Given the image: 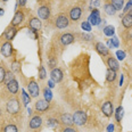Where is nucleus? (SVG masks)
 <instances>
[{"instance_id": "423d86ee", "label": "nucleus", "mask_w": 132, "mask_h": 132, "mask_svg": "<svg viewBox=\"0 0 132 132\" xmlns=\"http://www.w3.org/2000/svg\"><path fill=\"white\" fill-rule=\"evenodd\" d=\"M68 24H70V21H68L67 16L59 15L58 17H57V20H56V26L58 27V29H65V27L68 26Z\"/></svg>"}, {"instance_id": "4c0bfd02", "label": "nucleus", "mask_w": 132, "mask_h": 132, "mask_svg": "<svg viewBox=\"0 0 132 132\" xmlns=\"http://www.w3.org/2000/svg\"><path fill=\"white\" fill-rule=\"evenodd\" d=\"M63 132H76V130L73 128H71V126H66V128H64Z\"/></svg>"}, {"instance_id": "8fccbe9b", "label": "nucleus", "mask_w": 132, "mask_h": 132, "mask_svg": "<svg viewBox=\"0 0 132 132\" xmlns=\"http://www.w3.org/2000/svg\"><path fill=\"white\" fill-rule=\"evenodd\" d=\"M0 51H1V49H0Z\"/></svg>"}, {"instance_id": "9d476101", "label": "nucleus", "mask_w": 132, "mask_h": 132, "mask_svg": "<svg viewBox=\"0 0 132 132\" xmlns=\"http://www.w3.org/2000/svg\"><path fill=\"white\" fill-rule=\"evenodd\" d=\"M81 15H82V9L80 7H74L70 12V17H71V20L74 21V22L79 21L80 17H81Z\"/></svg>"}, {"instance_id": "aec40b11", "label": "nucleus", "mask_w": 132, "mask_h": 132, "mask_svg": "<svg viewBox=\"0 0 132 132\" xmlns=\"http://www.w3.org/2000/svg\"><path fill=\"white\" fill-rule=\"evenodd\" d=\"M107 65H108L109 70H113V71H119L120 68V65H119V62H117L115 58H113V57H109L108 59H107Z\"/></svg>"}, {"instance_id": "393cba45", "label": "nucleus", "mask_w": 132, "mask_h": 132, "mask_svg": "<svg viewBox=\"0 0 132 132\" xmlns=\"http://www.w3.org/2000/svg\"><path fill=\"white\" fill-rule=\"evenodd\" d=\"M114 32H115V29H114V26H112V25H107L105 29H104V33H105V35H107V37H113Z\"/></svg>"}, {"instance_id": "6ab92c4d", "label": "nucleus", "mask_w": 132, "mask_h": 132, "mask_svg": "<svg viewBox=\"0 0 132 132\" xmlns=\"http://www.w3.org/2000/svg\"><path fill=\"white\" fill-rule=\"evenodd\" d=\"M42 125V119L40 116H34L30 121V128L31 129H39Z\"/></svg>"}, {"instance_id": "4468645a", "label": "nucleus", "mask_w": 132, "mask_h": 132, "mask_svg": "<svg viewBox=\"0 0 132 132\" xmlns=\"http://www.w3.org/2000/svg\"><path fill=\"white\" fill-rule=\"evenodd\" d=\"M16 33H17V30H16V27L12 25V26L7 27V30L5 31L4 35H5V38H6L8 41H10V40H13L14 38H15Z\"/></svg>"}, {"instance_id": "58836bf2", "label": "nucleus", "mask_w": 132, "mask_h": 132, "mask_svg": "<svg viewBox=\"0 0 132 132\" xmlns=\"http://www.w3.org/2000/svg\"><path fill=\"white\" fill-rule=\"evenodd\" d=\"M56 64H57V62H56V60H55L54 58H51L50 60H49V65H50L51 68H54L55 66H56Z\"/></svg>"}, {"instance_id": "37998d69", "label": "nucleus", "mask_w": 132, "mask_h": 132, "mask_svg": "<svg viewBox=\"0 0 132 132\" xmlns=\"http://www.w3.org/2000/svg\"><path fill=\"white\" fill-rule=\"evenodd\" d=\"M54 86H55V84H54V81H53V80L48 82V87H49V88H54Z\"/></svg>"}, {"instance_id": "20e7f679", "label": "nucleus", "mask_w": 132, "mask_h": 132, "mask_svg": "<svg viewBox=\"0 0 132 132\" xmlns=\"http://www.w3.org/2000/svg\"><path fill=\"white\" fill-rule=\"evenodd\" d=\"M27 90H29V92H30V96H31V97H34V98L38 97L40 93L39 86H38V83L35 81H33V80L27 84Z\"/></svg>"}, {"instance_id": "b1692460", "label": "nucleus", "mask_w": 132, "mask_h": 132, "mask_svg": "<svg viewBox=\"0 0 132 132\" xmlns=\"http://www.w3.org/2000/svg\"><path fill=\"white\" fill-rule=\"evenodd\" d=\"M112 5L116 10H121L124 5V0H112Z\"/></svg>"}, {"instance_id": "bb28decb", "label": "nucleus", "mask_w": 132, "mask_h": 132, "mask_svg": "<svg viewBox=\"0 0 132 132\" xmlns=\"http://www.w3.org/2000/svg\"><path fill=\"white\" fill-rule=\"evenodd\" d=\"M122 115H123V107L120 106L119 108L116 109V112H115V117H116L117 122H121V120H122Z\"/></svg>"}, {"instance_id": "1a4fd4ad", "label": "nucleus", "mask_w": 132, "mask_h": 132, "mask_svg": "<svg viewBox=\"0 0 132 132\" xmlns=\"http://www.w3.org/2000/svg\"><path fill=\"white\" fill-rule=\"evenodd\" d=\"M38 15L41 20H48L50 17V9L47 6H42L38 9Z\"/></svg>"}, {"instance_id": "9b49d317", "label": "nucleus", "mask_w": 132, "mask_h": 132, "mask_svg": "<svg viewBox=\"0 0 132 132\" xmlns=\"http://www.w3.org/2000/svg\"><path fill=\"white\" fill-rule=\"evenodd\" d=\"M60 42L64 46L71 45V43L74 42V35L72 33H65V34H63L62 37H60Z\"/></svg>"}, {"instance_id": "dca6fc26", "label": "nucleus", "mask_w": 132, "mask_h": 132, "mask_svg": "<svg viewBox=\"0 0 132 132\" xmlns=\"http://www.w3.org/2000/svg\"><path fill=\"white\" fill-rule=\"evenodd\" d=\"M60 121H62V123L66 126H71L73 124V116L71 114H68V113H66V114H63L62 116H60Z\"/></svg>"}, {"instance_id": "7c9ffc66", "label": "nucleus", "mask_w": 132, "mask_h": 132, "mask_svg": "<svg viewBox=\"0 0 132 132\" xmlns=\"http://www.w3.org/2000/svg\"><path fill=\"white\" fill-rule=\"evenodd\" d=\"M12 80H14V73L10 71V72H6V78H5V81L6 82V84L8 83V82H10Z\"/></svg>"}, {"instance_id": "2f4dec72", "label": "nucleus", "mask_w": 132, "mask_h": 132, "mask_svg": "<svg viewBox=\"0 0 132 132\" xmlns=\"http://www.w3.org/2000/svg\"><path fill=\"white\" fill-rule=\"evenodd\" d=\"M57 124H58V122L55 119H49L47 121V126H49V128H54V126H56Z\"/></svg>"}, {"instance_id": "5701e85b", "label": "nucleus", "mask_w": 132, "mask_h": 132, "mask_svg": "<svg viewBox=\"0 0 132 132\" xmlns=\"http://www.w3.org/2000/svg\"><path fill=\"white\" fill-rule=\"evenodd\" d=\"M104 9H105L107 15H109V16H113V15L116 14V9H115L114 6H113L112 4H106L105 7H104Z\"/></svg>"}, {"instance_id": "a878e982", "label": "nucleus", "mask_w": 132, "mask_h": 132, "mask_svg": "<svg viewBox=\"0 0 132 132\" xmlns=\"http://www.w3.org/2000/svg\"><path fill=\"white\" fill-rule=\"evenodd\" d=\"M4 132H18L17 126L14 124H8L4 128Z\"/></svg>"}, {"instance_id": "0eeeda50", "label": "nucleus", "mask_w": 132, "mask_h": 132, "mask_svg": "<svg viewBox=\"0 0 132 132\" xmlns=\"http://www.w3.org/2000/svg\"><path fill=\"white\" fill-rule=\"evenodd\" d=\"M49 108V101H47L46 99H40L35 103V109L38 112H46Z\"/></svg>"}, {"instance_id": "ea45409f", "label": "nucleus", "mask_w": 132, "mask_h": 132, "mask_svg": "<svg viewBox=\"0 0 132 132\" xmlns=\"http://www.w3.org/2000/svg\"><path fill=\"white\" fill-rule=\"evenodd\" d=\"M114 129H115L114 124H109L107 126V132H114Z\"/></svg>"}, {"instance_id": "09e8293b", "label": "nucleus", "mask_w": 132, "mask_h": 132, "mask_svg": "<svg viewBox=\"0 0 132 132\" xmlns=\"http://www.w3.org/2000/svg\"><path fill=\"white\" fill-rule=\"evenodd\" d=\"M4 1H8V0H4Z\"/></svg>"}, {"instance_id": "de8ad7c7", "label": "nucleus", "mask_w": 132, "mask_h": 132, "mask_svg": "<svg viewBox=\"0 0 132 132\" xmlns=\"http://www.w3.org/2000/svg\"><path fill=\"white\" fill-rule=\"evenodd\" d=\"M129 4H130L131 6H132V0H130V1H129Z\"/></svg>"}, {"instance_id": "f03ea898", "label": "nucleus", "mask_w": 132, "mask_h": 132, "mask_svg": "<svg viewBox=\"0 0 132 132\" xmlns=\"http://www.w3.org/2000/svg\"><path fill=\"white\" fill-rule=\"evenodd\" d=\"M73 122L76 125H84L87 123V114L82 111H78L73 115Z\"/></svg>"}, {"instance_id": "72a5a7b5", "label": "nucleus", "mask_w": 132, "mask_h": 132, "mask_svg": "<svg viewBox=\"0 0 132 132\" xmlns=\"http://www.w3.org/2000/svg\"><path fill=\"white\" fill-rule=\"evenodd\" d=\"M5 78H6V70L2 66H0V83L5 81Z\"/></svg>"}, {"instance_id": "412c9836", "label": "nucleus", "mask_w": 132, "mask_h": 132, "mask_svg": "<svg viewBox=\"0 0 132 132\" xmlns=\"http://www.w3.org/2000/svg\"><path fill=\"white\" fill-rule=\"evenodd\" d=\"M122 24L125 29H130V27H132V16L130 14H126V15L123 16Z\"/></svg>"}, {"instance_id": "a19ab883", "label": "nucleus", "mask_w": 132, "mask_h": 132, "mask_svg": "<svg viewBox=\"0 0 132 132\" xmlns=\"http://www.w3.org/2000/svg\"><path fill=\"white\" fill-rule=\"evenodd\" d=\"M82 38L86 40H90V39H92V35L91 34H82Z\"/></svg>"}, {"instance_id": "c03bdc74", "label": "nucleus", "mask_w": 132, "mask_h": 132, "mask_svg": "<svg viewBox=\"0 0 132 132\" xmlns=\"http://www.w3.org/2000/svg\"><path fill=\"white\" fill-rule=\"evenodd\" d=\"M107 45H108V48H113V45H112L111 40H108V42H107Z\"/></svg>"}, {"instance_id": "cd10ccee", "label": "nucleus", "mask_w": 132, "mask_h": 132, "mask_svg": "<svg viewBox=\"0 0 132 132\" xmlns=\"http://www.w3.org/2000/svg\"><path fill=\"white\" fill-rule=\"evenodd\" d=\"M43 95H45V99L47 101H50L51 99H53V93H51L49 88H46V89L43 90Z\"/></svg>"}, {"instance_id": "f8f14e48", "label": "nucleus", "mask_w": 132, "mask_h": 132, "mask_svg": "<svg viewBox=\"0 0 132 132\" xmlns=\"http://www.w3.org/2000/svg\"><path fill=\"white\" fill-rule=\"evenodd\" d=\"M96 50H97V53L99 55H101V56H108L109 55L108 48H107L103 42H97L96 43Z\"/></svg>"}, {"instance_id": "f257e3e1", "label": "nucleus", "mask_w": 132, "mask_h": 132, "mask_svg": "<svg viewBox=\"0 0 132 132\" xmlns=\"http://www.w3.org/2000/svg\"><path fill=\"white\" fill-rule=\"evenodd\" d=\"M6 108H7V112L9 113V114L15 115L20 112V103H18V100L16 98L10 99V100H8Z\"/></svg>"}, {"instance_id": "79ce46f5", "label": "nucleus", "mask_w": 132, "mask_h": 132, "mask_svg": "<svg viewBox=\"0 0 132 132\" xmlns=\"http://www.w3.org/2000/svg\"><path fill=\"white\" fill-rule=\"evenodd\" d=\"M26 1H27V0H18V4H20L21 6H25Z\"/></svg>"}, {"instance_id": "ddd939ff", "label": "nucleus", "mask_w": 132, "mask_h": 132, "mask_svg": "<svg viewBox=\"0 0 132 132\" xmlns=\"http://www.w3.org/2000/svg\"><path fill=\"white\" fill-rule=\"evenodd\" d=\"M50 76L54 82H60L63 80V72L59 68H53V71H51V73H50Z\"/></svg>"}, {"instance_id": "7ed1b4c3", "label": "nucleus", "mask_w": 132, "mask_h": 132, "mask_svg": "<svg viewBox=\"0 0 132 132\" xmlns=\"http://www.w3.org/2000/svg\"><path fill=\"white\" fill-rule=\"evenodd\" d=\"M89 23L91 25H99L101 23V18H100V13L98 9H93L91 14L89 16Z\"/></svg>"}, {"instance_id": "a211bd4d", "label": "nucleus", "mask_w": 132, "mask_h": 132, "mask_svg": "<svg viewBox=\"0 0 132 132\" xmlns=\"http://www.w3.org/2000/svg\"><path fill=\"white\" fill-rule=\"evenodd\" d=\"M41 26H42V24H41V21L39 18L33 17L30 20V27H31L33 31H39L41 29Z\"/></svg>"}, {"instance_id": "c85d7f7f", "label": "nucleus", "mask_w": 132, "mask_h": 132, "mask_svg": "<svg viewBox=\"0 0 132 132\" xmlns=\"http://www.w3.org/2000/svg\"><path fill=\"white\" fill-rule=\"evenodd\" d=\"M22 97H23L24 106H27L29 105V103H30V100H31V98H30V96L25 92V90H22Z\"/></svg>"}, {"instance_id": "e433bc0d", "label": "nucleus", "mask_w": 132, "mask_h": 132, "mask_svg": "<svg viewBox=\"0 0 132 132\" xmlns=\"http://www.w3.org/2000/svg\"><path fill=\"white\" fill-rule=\"evenodd\" d=\"M13 71H14V72H20V71H21L20 63H17V62L14 63V64H13Z\"/></svg>"}, {"instance_id": "49530a36", "label": "nucleus", "mask_w": 132, "mask_h": 132, "mask_svg": "<svg viewBox=\"0 0 132 132\" xmlns=\"http://www.w3.org/2000/svg\"><path fill=\"white\" fill-rule=\"evenodd\" d=\"M129 14H130V15L132 16V8H131V9H130V13H129Z\"/></svg>"}, {"instance_id": "f3484780", "label": "nucleus", "mask_w": 132, "mask_h": 132, "mask_svg": "<svg viewBox=\"0 0 132 132\" xmlns=\"http://www.w3.org/2000/svg\"><path fill=\"white\" fill-rule=\"evenodd\" d=\"M7 89H8V91H9L10 93H13V95L17 93V91H18V83H17V81L14 79L10 82H8V83H7Z\"/></svg>"}, {"instance_id": "2eb2a0df", "label": "nucleus", "mask_w": 132, "mask_h": 132, "mask_svg": "<svg viewBox=\"0 0 132 132\" xmlns=\"http://www.w3.org/2000/svg\"><path fill=\"white\" fill-rule=\"evenodd\" d=\"M23 21H24V14L22 12H16L15 15H14V17H13L12 25L13 26H17V25H20Z\"/></svg>"}, {"instance_id": "473e14b6", "label": "nucleus", "mask_w": 132, "mask_h": 132, "mask_svg": "<svg viewBox=\"0 0 132 132\" xmlns=\"http://www.w3.org/2000/svg\"><path fill=\"white\" fill-rule=\"evenodd\" d=\"M82 29L84 30V31H87V32H90L91 31V24L89 23V22H83V23H82Z\"/></svg>"}, {"instance_id": "a18cd8bd", "label": "nucleus", "mask_w": 132, "mask_h": 132, "mask_svg": "<svg viewBox=\"0 0 132 132\" xmlns=\"http://www.w3.org/2000/svg\"><path fill=\"white\" fill-rule=\"evenodd\" d=\"M2 14H4V10H2V9H0V15H2Z\"/></svg>"}, {"instance_id": "c756f323", "label": "nucleus", "mask_w": 132, "mask_h": 132, "mask_svg": "<svg viewBox=\"0 0 132 132\" xmlns=\"http://www.w3.org/2000/svg\"><path fill=\"white\" fill-rule=\"evenodd\" d=\"M46 75H47V72H46L45 67H43V66H40L39 67V79L40 80H45Z\"/></svg>"}, {"instance_id": "f704fd0d", "label": "nucleus", "mask_w": 132, "mask_h": 132, "mask_svg": "<svg viewBox=\"0 0 132 132\" xmlns=\"http://www.w3.org/2000/svg\"><path fill=\"white\" fill-rule=\"evenodd\" d=\"M116 56H117V58H119L120 60H123L125 58V53L124 51H122V50H117L116 51Z\"/></svg>"}, {"instance_id": "c9c22d12", "label": "nucleus", "mask_w": 132, "mask_h": 132, "mask_svg": "<svg viewBox=\"0 0 132 132\" xmlns=\"http://www.w3.org/2000/svg\"><path fill=\"white\" fill-rule=\"evenodd\" d=\"M111 42H112V45H113V47H114V48H117V47H119V45H120L119 39H117L116 37H113L112 39H111Z\"/></svg>"}, {"instance_id": "6e6552de", "label": "nucleus", "mask_w": 132, "mask_h": 132, "mask_svg": "<svg viewBox=\"0 0 132 132\" xmlns=\"http://www.w3.org/2000/svg\"><path fill=\"white\" fill-rule=\"evenodd\" d=\"M1 53L4 55V57H10L13 54V46L12 43L9 42V41H7V42H5L4 45L1 47Z\"/></svg>"}, {"instance_id": "4be33fe9", "label": "nucleus", "mask_w": 132, "mask_h": 132, "mask_svg": "<svg viewBox=\"0 0 132 132\" xmlns=\"http://www.w3.org/2000/svg\"><path fill=\"white\" fill-rule=\"evenodd\" d=\"M115 79H116V72L108 68V70H107V72H106V80L108 82H114Z\"/></svg>"}, {"instance_id": "39448f33", "label": "nucleus", "mask_w": 132, "mask_h": 132, "mask_svg": "<svg viewBox=\"0 0 132 132\" xmlns=\"http://www.w3.org/2000/svg\"><path fill=\"white\" fill-rule=\"evenodd\" d=\"M101 112H103V114L105 115L107 117H111L113 112H114V108H113V104L111 101H106V103L103 104V106H101Z\"/></svg>"}]
</instances>
